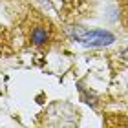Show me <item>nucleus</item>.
Here are the masks:
<instances>
[{"instance_id": "nucleus-3", "label": "nucleus", "mask_w": 128, "mask_h": 128, "mask_svg": "<svg viewBox=\"0 0 128 128\" xmlns=\"http://www.w3.org/2000/svg\"><path fill=\"white\" fill-rule=\"evenodd\" d=\"M121 57H123V59H126V60H128V48H126V50H123V53H121Z\"/></svg>"}, {"instance_id": "nucleus-2", "label": "nucleus", "mask_w": 128, "mask_h": 128, "mask_svg": "<svg viewBox=\"0 0 128 128\" xmlns=\"http://www.w3.org/2000/svg\"><path fill=\"white\" fill-rule=\"evenodd\" d=\"M31 42L37 44V46L48 42V33H46L44 28H35V30L31 31Z\"/></svg>"}, {"instance_id": "nucleus-1", "label": "nucleus", "mask_w": 128, "mask_h": 128, "mask_svg": "<svg viewBox=\"0 0 128 128\" xmlns=\"http://www.w3.org/2000/svg\"><path fill=\"white\" fill-rule=\"evenodd\" d=\"M70 35L77 40V42L90 46V48H97V46H108L112 44L115 37L108 31L102 30H86V28H70Z\"/></svg>"}]
</instances>
